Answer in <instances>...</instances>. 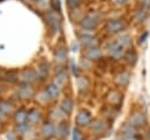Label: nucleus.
I'll return each mask as SVG.
<instances>
[{
	"label": "nucleus",
	"mask_w": 150,
	"mask_h": 140,
	"mask_svg": "<svg viewBox=\"0 0 150 140\" xmlns=\"http://www.w3.org/2000/svg\"><path fill=\"white\" fill-rule=\"evenodd\" d=\"M15 93H16V96L21 100H28L35 95V91L32 87V85H27V84H20L16 87Z\"/></svg>",
	"instance_id": "f257e3e1"
},
{
	"label": "nucleus",
	"mask_w": 150,
	"mask_h": 140,
	"mask_svg": "<svg viewBox=\"0 0 150 140\" xmlns=\"http://www.w3.org/2000/svg\"><path fill=\"white\" fill-rule=\"evenodd\" d=\"M108 122L104 119H95L91 120V122L89 124V129L91 133L94 134H98L102 135L108 131Z\"/></svg>",
	"instance_id": "f03ea898"
},
{
	"label": "nucleus",
	"mask_w": 150,
	"mask_h": 140,
	"mask_svg": "<svg viewBox=\"0 0 150 140\" xmlns=\"http://www.w3.org/2000/svg\"><path fill=\"white\" fill-rule=\"evenodd\" d=\"M36 80H38L36 72L34 69H32V68H25V69L19 72V81H20V84L32 85Z\"/></svg>",
	"instance_id": "7ed1b4c3"
},
{
	"label": "nucleus",
	"mask_w": 150,
	"mask_h": 140,
	"mask_svg": "<svg viewBox=\"0 0 150 140\" xmlns=\"http://www.w3.org/2000/svg\"><path fill=\"white\" fill-rule=\"evenodd\" d=\"M128 122L131 124L132 126H135L137 128V127H141V126L145 125L146 118H145V115H144L143 112H141V111H134L132 113H130L129 119H128Z\"/></svg>",
	"instance_id": "20e7f679"
},
{
	"label": "nucleus",
	"mask_w": 150,
	"mask_h": 140,
	"mask_svg": "<svg viewBox=\"0 0 150 140\" xmlns=\"http://www.w3.org/2000/svg\"><path fill=\"white\" fill-rule=\"evenodd\" d=\"M75 121L77 126H89V124L91 122V114L87 109H81L77 112Z\"/></svg>",
	"instance_id": "39448f33"
},
{
	"label": "nucleus",
	"mask_w": 150,
	"mask_h": 140,
	"mask_svg": "<svg viewBox=\"0 0 150 140\" xmlns=\"http://www.w3.org/2000/svg\"><path fill=\"white\" fill-rule=\"evenodd\" d=\"M69 134V125L66 121H61L57 122L55 125V132H54V136L57 139H64L67 138V135Z\"/></svg>",
	"instance_id": "423d86ee"
},
{
	"label": "nucleus",
	"mask_w": 150,
	"mask_h": 140,
	"mask_svg": "<svg viewBox=\"0 0 150 140\" xmlns=\"http://www.w3.org/2000/svg\"><path fill=\"white\" fill-rule=\"evenodd\" d=\"M54 132H55V125L50 121H47V122H43L41 125V129H40V133L41 135L45 138V139H50L54 136Z\"/></svg>",
	"instance_id": "0eeeda50"
},
{
	"label": "nucleus",
	"mask_w": 150,
	"mask_h": 140,
	"mask_svg": "<svg viewBox=\"0 0 150 140\" xmlns=\"http://www.w3.org/2000/svg\"><path fill=\"white\" fill-rule=\"evenodd\" d=\"M107 99H108L109 104L112 105V107H114V106H120L121 102H122V100H123V95H122L118 91L114 89V91H110V92L108 93Z\"/></svg>",
	"instance_id": "6e6552de"
},
{
	"label": "nucleus",
	"mask_w": 150,
	"mask_h": 140,
	"mask_svg": "<svg viewBox=\"0 0 150 140\" xmlns=\"http://www.w3.org/2000/svg\"><path fill=\"white\" fill-rule=\"evenodd\" d=\"M59 107L62 109V112H63L66 115H69V114H71V112H73V109H74V102H73V100H71L70 98L66 96V98H63V99L61 100Z\"/></svg>",
	"instance_id": "1a4fd4ad"
},
{
	"label": "nucleus",
	"mask_w": 150,
	"mask_h": 140,
	"mask_svg": "<svg viewBox=\"0 0 150 140\" xmlns=\"http://www.w3.org/2000/svg\"><path fill=\"white\" fill-rule=\"evenodd\" d=\"M98 24V19L94 15H87L82 21H81V26L86 29H94Z\"/></svg>",
	"instance_id": "9d476101"
},
{
	"label": "nucleus",
	"mask_w": 150,
	"mask_h": 140,
	"mask_svg": "<svg viewBox=\"0 0 150 140\" xmlns=\"http://www.w3.org/2000/svg\"><path fill=\"white\" fill-rule=\"evenodd\" d=\"M105 28L109 33H117V32H121L124 28V24L121 20H110L107 24Z\"/></svg>",
	"instance_id": "9b49d317"
},
{
	"label": "nucleus",
	"mask_w": 150,
	"mask_h": 140,
	"mask_svg": "<svg viewBox=\"0 0 150 140\" xmlns=\"http://www.w3.org/2000/svg\"><path fill=\"white\" fill-rule=\"evenodd\" d=\"M120 133L123 135V138H124V136H132V135H135V134L137 133V128H136L135 126H132L131 124L125 122V124H123V125L121 126Z\"/></svg>",
	"instance_id": "f8f14e48"
},
{
	"label": "nucleus",
	"mask_w": 150,
	"mask_h": 140,
	"mask_svg": "<svg viewBox=\"0 0 150 140\" xmlns=\"http://www.w3.org/2000/svg\"><path fill=\"white\" fill-rule=\"evenodd\" d=\"M45 91L47 92L49 99L53 100V99H56V98L59 96V94H60V92H61V87L57 86L55 82H52V84H49V85L46 87Z\"/></svg>",
	"instance_id": "ddd939ff"
},
{
	"label": "nucleus",
	"mask_w": 150,
	"mask_h": 140,
	"mask_svg": "<svg viewBox=\"0 0 150 140\" xmlns=\"http://www.w3.org/2000/svg\"><path fill=\"white\" fill-rule=\"evenodd\" d=\"M52 120L56 121V122H61V121H64L66 119V114L62 112V109L60 107H53L50 109V113H49Z\"/></svg>",
	"instance_id": "4468645a"
},
{
	"label": "nucleus",
	"mask_w": 150,
	"mask_h": 140,
	"mask_svg": "<svg viewBox=\"0 0 150 140\" xmlns=\"http://www.w3.org/2000/svg\"><path fill=\"white\" fill-rule=\"evenodd\" d=\"M27 115H28V112H27L26 109H23V108L15 111V112H14V115H13L14 122H15L16 125L27 122Z\"/></svg>",
	"instance_id": "2eb2a0df"
},
{
	"label": "nucleus",
	"mask_w": 150,
	"mask_h": 140,
	"mask_svg": "<svg viewBox=\"0 0 150 140\" xmlns=\"http://www.w3.org/2000/svg\"><path fill=\"white\" fill-rule=\"evenodd\" d=\"M35 72H36L38 79H40V80H45V79L48 76V64L45 62V61L39 62V65H38V69H36Z\"/></svg>",
	"instance_id": "dca6fc26"
},
{
	"label": "nucleus",
	"mask_w": 150,
	"mask_h": 140,
	"mask_svg": "<svg viewBox=\"0 0 150 140\" xmlns=\"http://www.w3.org/2000/svg\"><path fill=\"white\" fill-rule=\"evenodd\" d=\"M80 42L82 44V46H86L88 48L90 47H96V39L93 36V35H89V34H84V35H81L80 36Z\"/></svg>",
	"instance_id": "f3484780"
},
{
	"label": "nucleus",
	"mask_w": 150,
	"mask_h": 140,
	"mask_svg": "<svg viewBox=\"0 0 150 140\" xmlns=\"http://www.w3.org/2000/svg\"><path fill=\"white\" fill-rule=\"evenodd\" d=\"M40 120H41V113H40L38 109H30V111L28 112V115H27V122H28L30 126L38 124Z\"/></svg>",
	"instance_id": "a211bd4d"
},
{
	"label": "nucleus",
	"mask_w": 150,
	"mask_h": 140,
	"mask_svg": "<svg viewBox=\"0 0 150 140\" xmlns=\"http://www.w3.org/2000/svg\"><path fill=\"white\" fill-rule=\"evenodd\" d=\"M47 22L55 31L60 28V18L55 13H48L47 14Z\"/></svg>",
	"instance_id": "6ab92c4d"
},
{
	"label": "nucleus",
	"mask_w": 150,
	"mask_h": 140,
	"mask_svg": "<svg viewBox=\"0 0 150 140\" xmlns=\"http://www.w3.org/2000/svg\"><path fill=\"white\" fill-rule=\"evenodd\" d=\"M109 49V53L112 58H120L122 56V53H123V47L120 46L117 42H112L111 46L108 48Z\"/></svg>",
	"instance_id": "aec40b11"
},
{
	"label": "nucleus",
	"mask_w": 150,
	"mask_h": 140,
	"mask_svg": "<svg viewBox=\"0 0 150 140\" xmlns=\"http://www.w3.org/2000/svg\"><path fill=\"white\" fill-rule=\"evenodd\" d=\"M129 81H130V74H129L128 72H122V73L117 74V76H116V82H117V85H120V86H122V87L128 86Z\"/></svg>",
	"instance_id": "412c9836"
},
{
	"label": "nucleus",
	"mask_w": 150,
	"mask_h": 140,
	"mask_svg": "<svg viewBox=\"0 0 150 140\" xmlns=\"http://www.w3.org/2000/svg\"><path fill=\"white\" fill-rule=\"evenodd\" d=\"M12 112H13V104L7 100H0V113L7 116Z\"/></svg>",
	"instance_id": "4be33fe9"
},
{
	"label": "nucleus",
	"mask_w": 150,
	"mask_h": 140,
	"mask_svg": "<svg viewBox=\"0 0 150 140\" xmlns=\"http://www.w3.org/2000/svg\"><path fill=\"white\" fill-rule=\"evenodd\" d=\"M86 55L90 60H98L101 58V51L97 47H90V48L87 49Z\"/></svg>",
	"instance_id": "5701e85b"
},
{
	"label": "nucleus",
	"mask_w": 150,
	"mask_h": 140,
	"mask_svg": "<svg viewBox=\"0 0 150 140\" xmlns=\"http://www.w3.org/2000/svg\"><path fill=\"white\" fill-rule=\"evenodd\" d=\"M66 81H67V73H66V71L64 69H60V71H57V73H56V75H55V84L57 85V86H63L64 84H66Z\"/></svg>",
	"instance_id": "b1692460"
},
{
	"label": "nucleus",
	"mask_w": 150,
	"mask_h": 140,
	"mask_svg": "<svg viewBox=\"0 0 150 140\" xmlns=\"http://www.w3.org/2000/svg\"><path fill=\"white\" fill-rule=\"evenodd\" d=\"M4 79L8 82H16V81H19V72H15V71L7 72L4 75Z\"/></svg>",
	"instance_id": "393cba45"
},
{
	"label": "nucleus",
	"mask_w": 150,
	"mask_h": 140,
	"mask_svg": "<svg viewBox=\"0 0 150 140\" xmlns=\"http://www.w3.org/2000/svg\"><path fill=\"white\" fill-rule=\"evenodd\" d=\"M55 59H56V61H57L59 64H63V62L66 61V59H67V53H66V51H64L63 48H59V49L56 51V53H55Z\"/></svg>",
	"instance_id": "a878e982"
},
{
	"label": "nucleus",
	"mask_w": 150,
	"mask_h": 140,
	"mask_svg": "<svg viewBox=\"0 0 150 140\" xmlns=\"http://www.w3.org/2000/svg\"><path fill=\"white\" fill-rule=\"evenodd\" d=\"M76 84H77V88L80 92H84L88 88V80L83 76H79L76 80Z\"/></svg>",
	"instance_id": "bb28decb"
},
{
	"label": "nucleus",
	"mask_w": 150,
	"mask_h": 140,
	"mask_svg": "<svg viewBox=\"0 0 150 140\" xmlns=\"http://www.w3.org/2000/svg\"><path fill=\"white\" fill-rule=\"evenodd\" d=\"M120 46H122L123 48L125 47V46H128V45H130V36L128 35V34H123L122 36H120L118 39H117V41H116Z\"/></svg>",
	"instance_id": "cd10ccee"
},
{
	"label": "nucleus",
	"mask_w": 150,
	"mask_h": 140,
	"mask_svg": "<svg viewBox=\"0 0 150 140\" xmlns=\"http://www.w3.org/2000/svg\"><path fill=\"white\" fill-rule=\"evenodd\" d=\"M36 100L40 101L41 104H46V102L49 101L50 99H49V96H48V94H47L46 91H41V92H39V93L36 94Z\"/></svg>",
	"instance_id": "c85d7f7f"
},
{
	"label": "nucleus",
	"mask_w": 150,
	"mask_h": 140,
	"mask_svg": "<svg viewBox=\"0 0 150 140\" xmlns=\"http://www.w3.org/2000/svg\"><path fill=\"white\" fill-rule=\"evenodd\" d=\"M29 127L30 125L28 122H25V124H20V125H16V132L19 134H25L29 131Z\"/></svg>",
	"instance_id": "c756f323"
},
{
	"label": "nucleus",
	"mask_w": 150,
	"mask_h": 140,
	"mask_svg": "<svg viewBox=\"0 0 150 140\" xmlns=\"http://www.w3.org/2000/svg\"><path fill=\"white\" fill-rule=\"evenodd\" d=\"M125 59H127V61L130 64V65H134L135 62H136V59H137V54L134 52V51H129L127 54H125V56H124Z\"/></svg>",
	"instance_id": "7c9ffc66"
},
{
	"label": "nucleus",
	"mask_w": 150,
	"mask_h": 140,
	"mask_svg": "<svg viewBox=\"0 0 150 140\" xmlns=\"http://www.w3.org/2000/svg\"><path fill=\"white\" fill-rule=\"evenodd\" d=\"M73 140H81V131L79 127H75L73 129Z\"/></svg>",
	"instance_id": "2f4dec72"
},
{
	"label": "nucleus",
	"mask_w": 150,
	"mask_h": 140,
	"mask_svg": "<svg viewBox=\"0 0 150 140\" xmlns=\"http://www.w3.org/2000/svg\"><path fill=\"white\" fill-rule=\"evenodd\" d=\"M80 1H81V0H68V5H69L70 7H76V6L80 4Z\"/></svg>",
	"instance_id": "473e14b6"
},
{
	"label": "nucleus",
	"mask_w": 150,
	"mask_h": 140,
	"mask_svg": "<svg viewBox=\"0 0 150 140\" xmlns=\"http://www.w3.org/2000/svg\"><path fill=\"white\" fill-rule=\"evenodd\" d=\"M143 140H150V129L145 131L143 134Z\"/></svg>",
	"instance_id": "72a5a7b5"
},
{
	"label": "nucleus",
	"mask_w": 150,
	"mask_h": 140,
	"mask_svg": "<svg viewBox=\"0 0 150 140\" xmlns=\"http://www.w3.org/2000/svg\"><path fill=\"white\" fill-rule=\"evenodd\" d=\"M123 140H139L136 135H132V136H124Z\"/></svg>",
	"instance_id": "f704fd0d"
},
{
	"label": "nucleus",
	"mask_w": 150,
	"mask_h": 140,
	"mask_svg": "<svg viewBox=\"0 0 150 140\" xmlns=\"http://www.w3.org/2000/svg\"><path fill=\"white\" fill-rule=\"evenodd\" d=\"M114 1H115L116 4H123V2L125 1V0H114Z\"/></svg>",
	"instance_id": "c9c22d12"
},
{
	"label": "nucleus",
	"mask_w": 150,
	"mask_h": 140,
	"mask_svg": "<svg viewBox=\"0 0 150 140\" xmlns=\"http://www.w3.org/2000/svg\"><path fill=\"white\" fill-rule=\"evenodd\" d=\"M2 78H4V75H2V72L0 71V79H2Z\"/></svg>",
	"instance_id": "e433bc0d"
},
{
	"label": "nucleus",
	"mask_w": 150,
	"mask_h": 140,
	"mask_svg": "<svg viewBox=\"0 0 150 140\" xmlns=\"http://www.w3.org/2000/svg\"><path fill=\"white\" fill-rule=\"evenodd\" d=\"M0 92H1V86H0Z\"/></svg>",
	"instance_id": "4c0bfd02"
},
{
	"label": "nucleus",
	"mask_w": 150,
	"mask_h": 140,
	"mask_svg": "<svg viewBox=\"0 0 150 140\" xmlns=\"http://www.w3.org/2000/svg\"><path fill=\"white\" fill-rule=\"evenodd\" d=\"M34 1H38V0H34Z\"/></svg>",
	"instance_id": "58836bf2"
}]
</instances>
